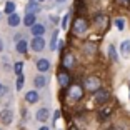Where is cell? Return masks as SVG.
<instances>
[{
  "label": "cell",
  "instance_id": "7402d4cb",
  "mask_svg": "<svg viewBox=\"0 0 130 130\" xmlns=\"http://www.w3.org/2000/svg\"><path fill=\"white\" fill-rule=\"evenodd\" d=\"M13 10H15V4H13V2H7V5H5V12H7V13H13Z\"/></svg>",
  "mask_w": 130,
  "mask_h": 130
},
{
  "label": "cell",
  "instance_id": "52a82bcc",
  "mask_svg": "<svg viewBox=\"0 0 130 130\" xmlns=\"http://www.w3.org/2000/svg\"><path fill=\"white\" fill-rule=\"evenodd\" d=\"M43 47H45V40H43L42 37H35L34 40H32V48H34L35 52L43 50Z\"/></svg>",
  "mask_w": 130,
  "mask_h": 130
},
{
  "label": "cell",
  "instance_id": "1f68e13d",
  "mask_svg": "<svg viewBox=\"0 0 130 130\" xmlns=\"http://www.w3.org/2000/svg\"><path fill=\"white\" fill-rule=\"evenodd\" d=\"M0 50H2V42H0Z\"/></svg>",
  "mask_w": 130,
  "mask_h": 130
},
{
  "label": "cell",
  "instance_id": "7c38bea8",
  "mask_svg": "<svg viewBox=\"0 0 130 130\" xmlns=\"http://www.w3.org/2000/svg\"><path fill=\"white\" fill-rule=\"evenodd\" d=\"M40 10V5L37 4V2H30V4L27 5V13H32V15H35V12Z\"/></svg>",
  "mask_w": 130,
  "mask_h": 130
},
{
  "label": "cell",
  "instance_id": "ffe728a7",
  "mask_svg": "<svg viewBox=\"0 0 130 130\" xmlns=\"http://www.w3.org/2000/svg\"><path fill=\"white\" fill-rule=\"evenodd\" d=\"M17 50H19L20 54H25V52H27V42L20 40V42L17 43Z\"/></svg>",
  "mask_w": 130,
  "mask_h": 130
},
{
  "label": "cell",
  "instance_id": "f546056e",
  "mask_svg": "<svg viewBox=\"0 0 130 130\" xmlns=\"http://www.w3.org/2000/svg\"><path fill=\"white\" fill-rule=\"evenodd\" d=\"M70 130H78V128H77V127H70Z\"/></svg>",
  "mask_w": 130,
  "mask_h": 130
},
{
  "label": "cell",
  "instance_id": "484cf974",
  "mask_svg": "<svg viewBox=\"0 0 130 130\" xmlns=\"http://www.w3.org/2000/svg\"><path fill=\"white\" fill-rule=\"evenodd\" d=\"M69 17H70V15H65V17H63V22H62V28H67V23H69Z\"/></svg>",
  "mask_w": 130,
  "mask_h": 130
},
{
  "label": "cell",
  "instance_id": "9c48e42d",
  "mask_svg": "<svg viewBox=\"0 0 130 130\" xmlns=\"http://www.w3.org/2000/svg\"><path fill=\"white\" fill-rule=\"evenodd\" d=\"M112 112H113V108H112V107H103V108H100L99 119H100V120L107 119V117H110V115H112Z\"/></svg>",
  "mask_w": 130,
  "mask_h": 130
},
{
  "label": "cell",
  "instance_id": "277c9868",
  "mask_svg": "<svg viewBox=\"0 0 130 130\" xmlns=\"http://www.w3.org/2000/svg\"><path fill=\"white\" fill-rule=\"evenodd\" d=\"M108 99H110V92L108 90H105V88H100V90H97L95 92V103H105L108 102Z\"/></svg>",
  "mask_w": 130,
  "mask_h": 130
},
{
  "label": "cell",
  "instance_id": "ac0fdd59",
  "mask_svg": "<svg viewBox=\"0 0 130 130\" xmlns=\"http://www.w3.org/2000/svg\"><path fill=\"white\" fill-rule=\"evenodd\" d=\"M122 54H123V55H128V54H130V40L122 42Z\"/></svg>",
  "mask_w": 130,
  "mask_h": 130
},
{
  "label": "cell",
  "instance_id": "8fae6325",
  "mask_svg": "<svg viewBox=\"0 0 130 130\" xmlns=\"http://www.w3.org/2000/svg\"><path fill=\"white\" fill-rule=\"evenodd\" d=\"M48 67H50V63H48V60H45V58H40V60L37 62V69L40 70V72H47Z\"/></svg>",
  "mask_w": 130,
  "mask_h": 130
},
{
  "label": "cell",
  "instance_id": "83f0119b",
  "mask_svg": "<svg viewBox=\"0 0 130 130\" xmlns=\"http://www.w3.org/2000/svg\"><path fill=\"white\" fill-rule=\"evenodd\" d=\"M120 4H123V5H128L130 4V0H119Z\"/></svg>",
  "mask_w": 130,
  "mask_h": 130
},
{
  "label": "cell",
  "instance_id": "d6a6232c",
  "mask_svg": "<svg viewBox=\"0 0 130 130\" xmlns=\"http://www.w3.org/2000/svg\"><path fill=\"white\" fill-rule=\"evenodd\" d=\"M58 2H65V0H58Z\"/></svg>",
  "mask_w": 130,
  "mask_h": 130
},
{
  "label": "cell",
  "instance_id": "5bb4252c",
  "mask_svg": "<svg viewBox=\"0 0 130 130\" xmlns=\"http://www.w3.org/2000/svg\"><path fill=\"white\" fill-rule=\"evenodd\" d=\"M25 99H27V102H30V103H35L38 100V93L37 92H27V95H25Z\"/></svg>",
  "mask_w": 130,
  "mask_h": 130
},
{
  "label": "cell",
  "instance_id": "d4e9b609",
  "mask_svg": "<svg viewBox=\"0 0 130 130\" xmlns=\"http://www.w3.org/2000/svg\"><path fill=\"white\" fill-rule=\"evenodd\" d=\"M22 87H23V77H22V75H19V78H17V88L20 90Z\"/></svg>",
  "mask_w": 130,
  "mask_h": 130
},
{
  "label": "cell",
  "instance_id": "cb8c5ba5",
  "mask_svg": "<svg viewBox=\"0 0 130 130\" xmlns=\"http://www.w3.org/2000/svg\"><path fill=\"white\" fill-rule=\"evenodd\" d=\"M57 32H55V34H54V37H52V43H50V48H52V50H55V48H57Z\"/></svg>",
  "mask_w": 130,
  "mask_h": 130
},
{
  "label": "cell",
  "instance_id": "836d02e7",
  "mask_svg": "<svg viewBox=\"0 0 130 130\" xmlns=\"http://www.w3.org/2000/svg\"><path fill=\"white\" fill-rule=\"evenodd\" d=\"M37 2H42V0H37Z\"/></svg>",
  "mask_w": 130,
  "mask_h": 130
},
{
  "label": "cell",
  "instance_id": "603a6c76",
  "mask_svg": "<svg viewBox=\"0 0 130 130\" xmlns=\"http://www.w3.org/2000/svg\"><path fill=\"white\" fill-rule=\"evenodd\" d=\"M13 69H15V73H17V75H22V69H23V63H22V62H17V63H15V67H13Z\"/></svg>",
  "mask_w": 130,
  "mask_h": 130
},
{
  "label": "cell",
  "instance_id": "4316f807",
  "mask_svg": "<svg viewBox=\"0 0 130 130\" xmlns=\"http://www.w3.org/2000/svg\"><path fill=\"white\" fill-rule=\"evenodd\" d=\"M115 25H117V28H119V30H123V20H117V22H115Z\"/></svg>",
  "mask_w": 130,
  "mask_h": 130
},
{
  "label": "cell",
  "instance_id": "8992f818",
  "mask_svg": "<svg viewBox=\"0 0 130 130\" xmlns=\"http://www.w3.org/2000/svg\"><path fill=\"white\" fill-rule=\"evenodd\" d=\"M58 84L62 85V87H69L70 85V75L67 72H63V70H62V72H58Z\"/></svg>",
  "mask_w": 130,
  "mask_h": 130
},
{
  "label": "cell",
  "instance_id": "e0dca14e",
  "mask_svg": "<svg viewBox=\"0 0 130 130\" xmlns=\"http://www.w3.org/2000/svg\"><path fill=\"white\" fill-rule=\"evenodd\" d=\"M95 50H97V45H95V43H92V42L85 43V47H84V52H85V54H93Z\"/></svg>",
  "mask_w": 130,
  "mask_h": 130
},
{
  "label": "cell",
  "instance_id": "4dcf8cb0",
  "mask_svg": "<svg viewBox=\"0 0 130 130\" xmlns=\"http://www.w3.org/2000/svg\"><path fill=\"white\" fill-rule=\"evenodd\" d=\"M40 130H48V128H47V127H42V128H40Z\"/></svg>",
  "mask_w": 130,
  "mask_h": 130
},
{
  "label": "cell",
  "instance_id": "6da1fadb",
  "mask_svg": "<svg viewBox=\"0 0 130 130\" xmlns=\"http://www.w3.org/2000/svg\"><path fill=\"white\" fill-rule=\"evenodd\" d=\"M65 97H67V102H69V103L80 102V100L84 99V88H82L78 84H73V85H70V87L67 88Z\"/></svg>",
  "mask_w": 130,
  "mask_h": 130
},
{
  "label": "cell",
  "instance_id": "9a60e30c",
  "mask_svg": "<svg viewBox=\"0 0 130 130\" xmlns=\"http://www.w3.org/2000/svg\"><path fill=\"white\" fill-rule=\"evenodd\" d=\"M19 23H20V17L17 15V13H12V15L8 17V25L15 27V25H19Z\"/></svg>",
  "mask_w": 130,
  "mask_h": 130
},
{
  "label": "cell",
  "instance_id": "4fadbf2b",
  "mask_svg": "<svg viewBox=\"0 0 130 130\" xmlns=\"http://www.w3.org/2000/svg\"><path fill=\"white\" fill-rule=\"evenodd\" d=\"M37 119L40 120V122H45V120L48 119V110H47V108H40V110L37 112Z\"/></svg>",
  "mask_w": 130,
  "mask_h": 130
},
{
  "label": "cell",
  "instance_id": "f1b7e54d",
  "mask_svg": "<svg viewBox=\"0 0 130 130\" xmlns=\"http://www.w3.org/2000/svg\"><path fill=\"white\" fill-rule=\"evenodd\" d=\"M4 92H5V87H4V85H0V95H2Z\"/></svg>",
  "mask_w": 130,
  "mask_h": 130
},
{
  "label": "cell",
  "instance_id": "5b68a950",
  "mask_svg": "<svg viewBox=\"0 0 130 130\" xmlns=\"http://www.w3.org/2000/svg\"><path fill=\"white\" fill-rule=\"evenodd\" d=\"M73 65H75V58H73L72 54H65L62 57V67L63 69H72Z\"/></svg>",
  "mask_w": 130,
  "mask_h": 130
},
{
  "label": "cell",
  "instance_id": "3957f363",
  "mask_svg": "<svg viewBox=\"0 0 130 130\" xmlns=\"http://www.w3.org/2000/svg\"><path fill=\"white\" fill-rule=\"evenodd\" d=\"M87 28H88L87 19L77 17V19L73 20V30H75V34H84V32H87Z\"/></svg>",
  "mask_w": 130,
  "mask_h": 130
},
{
  "label": "cell",
  "instance_id": "d6986e66",
  "mask_svg": "<svg viewBox=\"0 0 130 130\" xmlns=\"http://www.w3.org/2000/svg\"><path fill=\"white\" fill-rule=\"evenodd\" d=\"M45 84H47V78H45V77H42V75L35 77V85H37V87H43Z\"/></svg>",
  "mask_w": 130,
  "mask_h": 130
},
{
  "label": "cell",
  "instance_id": "44dd1931",
  "mask_svg": "<svg viewBox=\"0 0 130 130\" xmlns=\"http://www.w3.org/2000/svg\"><path fill=\"white\" fill-rule=\"evenodd\" d=\"M108 57H110V60H117V52H115V47L113 45H110L108 47Z\"/></svg>",
  "mask_w": 130,
  "mask_h": 130
},
{
  "label": "cell",
  "instance_id": "7a4b0ae2",
  "mask_svg": "<svg viewBox=\"0 0 130 130\" xmlns=\"http://www.w3.org/2000/svg\"><path fill=\"white\" fill-rule=\"evenodd\" d=\"M100 78L99 77H87L85 78V82H84V87H85V90L87 92H97V90H100Z\"/></svg>",
  "mask_w": 130,
  "mask_h": 130
},
{
  "label": "cell",
  "instance_id": "2e32d148",
  "mask_svg": "<svg viewBox=\"0 0 130 130\" xmlns=\"http://www.w3.org/2000/svg\"><path fill=\"white\" fill-rule=\"evenodd\" d=\"M23 23H25L27 27H32V25H35V15H32V13H27V17L23 19Z\"/></svg>",
  "mask_w": 130,
  "mask_h": 130
},
{
  "label": "cell",
  "instance_id": "30bf717a",
  "mask_svg": "<svg viewBox=\"0 0 130 130\" xmlns=\"http://www.w3.org/2000/svg\"><path fill=\"white\" fill-rule=\"evenodd\" d=\"M0 120L4 123H10L12 122V112L10 110H2L0 112Z\"/></svg>",
  "mask_w": 130,
  "mask_h": 130
},
{
  "label": "cell",
  "instance_id": "ba28073f",
  "mask_svg": "<svg viewBox=\"0 0 130 130\" xmlns=\"http://www.w3.org/2000/svg\"><path fill=\"white\" fill-rule=\"evenodd\" d=\"M43 32H45V27H43V25H40V23H35V25H32V34H34L35 37H42Z\"/></svg>",
  "mask_w": 130,
  "mask_h": 130
}]
</instances>
